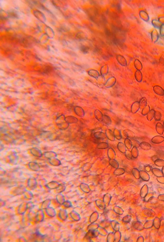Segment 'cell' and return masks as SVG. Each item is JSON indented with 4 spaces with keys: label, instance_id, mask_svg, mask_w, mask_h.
Returning a JSON list of instances; mask_svg holds the SVG:
<instances>
[{
    "label": "cell",
    "instance_id": "7a4b0ae2",
    "mask_svg": "<svg viewBox=\"0 0 164 242\" xmlns=\"http://www.w3.org/2000/svg\"><path fill=\"white\" fill-rule=\"evenodd\" d=\"M153 90L154 93L158 96H164V90L160 86L155 85L153 87Z\"/></svg>",
    "mask_w": 164,
    "mask_h": 242
},
{
    "label": "cell",
    "instance_id": "ffe728a7",
    "mask_svg": "<svg viewBox=\"0 0 164 242\" xmlns=\"http://www.w3.org/2000/svg\"><path fill=\"white\" fill-rule=\"evenodd\" d=\"M137 64L138 65H136L137 68L138 69V70L140 71L142 69V68H143L142 64L140 62V61H137Z\"/></svg>",
    "mask_w": 164,
    "mask_h": 242
},
{
    "label": "cell",
    "instance_id": "7c38bea8",
    "mask_svg": "<svg viewBox=\"0 0 164 242\" xmlns=\"http://www.w3.org/2000/svg\"><path fill=\"white\" fill-rule=\"evenodd\" d=\"M9 158L11 163L14 164H16L18 159V157L17 155L15 154L10 155Z\"/></svg>",
    "mask_w": 164,
    "mask_h": 242
},
{
    "label": "cell",
    "instance_id": "8992f818",
    "mask_svg": "<svg viewBox=\"0 0 164 242\" xmlns=\"http://www.w3.org/2000/svg\"><path fill=\"white\" fill-rule=\"evenodd\" d=\"M44 155L45 158L49 159L52 158H56L57 156V154L54 152H45Z\"/></svg>",
    "mask_w": 164,
    "mask_h": 242
},
{
    "label": "cell",
    "instance_id": "9a60e30c",
    "mask_svg": "<svg viewBox=\"0 0 164 242\" xmlns=\"http://www.w3.org/2000/svg\"><path fill=\"white\" fill-rule=\"evenodd\" d=\"M152 23L153 26L155 28L160 29L161 26H162V24L159 21L156 20H152Z\"/></svg>",
    "mask_w": 164,
    "mask_h": 242
},
{
    "label": "cell",
    "instance_id": "4fadbf2b",
    "mask_svg": "<svg viewBox=\"0 0 164 242\" xmlns=\"http://www.w3.org/2000/svg\"><path fill=\"white\" fill-rule=\"evenodd\" d=\"M155 111L153 109L151 110L149 113L147 115V119L149 121H151L154 118Z\"/></svg>",
    "mask_w": 164,
    "mask_h": 242
},
{
    "label": "cell",
    "instance_id": "5b68a950",
    "mask_svg": "<svg viewBox=\"0 0 164 242\" xmlns=\"http://www.w3.org/2000/svg\"><path fill=\"white\" fill-rule=\"evenodd\" d=\"M28 165L30 168L33 170L37 171L39 170L40 169L39 165L37 163L35 162H30Z\"/></svg>",
    "mask_w": 164,
    "mask_h": 242
},
{
    "label": "cell",
    "instance_id": "8fae6325",
    "mask_svg": "<svg viewBox=\"0 0 164 242\" xmlns=\"http://www.w3.org/2000/svg\"><path fill=\"white\" fill-rule=\"evenodd\" d=\"M156 130L159 134L162 135L164 132L163 125L160 123H158L156 125Z\"/></svg>",
    "mask_w": 164,
    "mask_h": 242
},
{
    "label": "cell",
    "instance_id": "2e32d148",
    "mask_svg": "<svg viewBox=\"0 0 164 242\" xmlns=\"http://www.w3.org/2000/svg\"><path fill=\"white\" fill-rule=\"evenodd\" d=\"M154 164L156 166L159 167H163L164 166V160L158 159L154 162Z\"/></svg>",
    "mask_w": 164,
    "mask_h": 242
},
{
    "label": "cell",
    "instance_id": "5bb4252c",
    "mask_svg": "<svg viewBox=\"0 0 164 242\" xmlns=\"http://www.w3.org/2000/svg\"><path fill=\"white\" fill-rule=\"evenodd\" d=\"M136 78L137 80V81L140 82L142 81V79H143V76L141 72L140 71L138 70L137 71L136 74Z\"/></svg>",
    "mask_w": 164,
    "mask_h": 242
},
{
    "label": "cell",
    "instance_id": "603a6c76",
    "mask_svg": "<svg viewBox=\"0 0 164 242\" xmlns=\"http://www.w3.org/2000/svg\"><path fill=\"white\" fill-rule=\"evenodd\" d=\"M159 21L162 24H164V17H161L159 18Z\"/></svg>",
    "mask_w": 164,
    "mask_h": 242
},
{
    "label": "cell",
    "instance_id": "6da1fadb",
    "mask_svg": "<svg viewBox=\"0 0 164 242\" xmlns=\"http://www.w3.org/2000/svg\"><path fill=\"white\" fill-rule=\"evenodd\" d=\"M31 152L32 155L38 158H41L43 155L41 151L36 147H33L31 149Z\"/></svg>",
    "mask_w": 164,
    "mask_h": 242
},
{
    "label": "cell",
    "instance_id": "d4e9b609",
    "mask_svg": "<svg viewBox=\"0 0 164 242\" xmlns=\"http://www.w3.org/2000/svg\"><path fill=\"white\" fill-rule=\"evenodd\" d=\"M163 129H164V123H163Z\"/></svg>",
    "mask_w": 164,
    "mask_h": 242
},
{
    "label": "cell",
    "instance_id": "30bf717a",
    "mask_svg": "<svg viewBox=\"0 0 164 242\" xmlns=\"http://www.w3.org/2000/svg\"><path fill=\"white\" fill-rule=\"evenodd\" d=\"M147 103V99L145 97H143L140 100L139 102L140 107L141 109H143L146 106Z\"/></svg>",
    "mask_w": 164,
    "mask_h": 242
},
{
    "label": "cell",
    "instance_id": "ba28073f",
    "mask_svg": "<svg viewBox=\"0 0 164 242\" xmlns=\"http://www.w3.org/2000/svg\"><path fill=\"white\" fill-rule=\"evenodd\" d=\"M151 37L153 42H156L159 38V34L157 31L155 30L153 31L151 34Z\"/></svg>",
    "mask_w": 164,
    "mask_h": 242
},
{
    "label": "cell",
    "instance_id": "277c9868",
    "mask_svg": "<svg viewBox=\"0 0 164 242\" xmlns=\"http://www.w3.org/2000/svg\"><path fill=\"white\" fill-rule=\"evenodd\" d=\"M140 146L142 149L145 150H148L151 149V146L150 144L146 142H142L140 144Z\"/></svg>",
    "mask_w": 164,
    "mask_h": 242
},
{
    "label": "cell",
    "instance_id": "52a82bcc",
    "mask_svg": "<svg viewBox=\"0 0 164 242\" xmlns=\"http://www.w3.org/2000/svg\"><path fill=\"white\" fill-rule=\"evenodd\" d=\"M49 160L50 163L52 165L55 166H58L61 164L60 161L58 159L56 158H52L49 159Z\"/></svg>",
    "mask_w": 164,
    "mask_h": 242
},
{
    "label": "cell",
    "instance_id": "3957f363",
    "mask_svg": "<svg viewBox=\"0 0 164 242\" xmlns=\"http://www.w3.org/2000/svg\"><path fill=\"white\" fill-rule=\"evenodd\" d=\"M152 143L154 144L161 143L164 141V137L163 136L157 135L153 137L151 140Z\"/></svg>",
    "mask_w": 164,
    "mask_h": 242
},
{
    "label": "cell",
    "instance_id": "e0dca14e",
    "mask_svg": "<svg viewBox=\"0 0 164 242\" xmlns=\"http://www.w3.org/2000/svg\"><path fill=\"white\" fill-rule=\"evenodd\" d=\"M141 17L143 20L145 21H148L149 20V17L147 13L145 11H142L141 12Z\"/></svg>",
    "mask_w": 164,
    "mask_h": 242
},
{
    "label": "cell",
    "instance_id": "9c48e42d",
    "mask_svg": "<svg viewBox=\"0 0 164 242\" xmlns=\"http://www.w3.org/2000/svg\"><path fill=\"white\" fill-rule=\"evenodd\" d=\"M34 15H35V16H39V17H38L37 18L39 20L43 22L45 21V17L44 16V15L41 12L39 11H36L35 12H34Z\"/></svg>",
    "mask_w": 164,
    "mask_h": 242
},
{
    "label": "cell",
    "instance_id": "d6986e66",
    "mask_svg": "<svg viewBox=\"0 0 164 242\" xmlns=\"http://www.w3.org/2000/svg\"><path fill=\"white\" fill-rule=\"evenodd\" d=\"M162 114L159 111H156L154 115V118L156 121H160L162 118Z\"/></svg>",
    "mask_w": 164,
    "mask_h": 242
},
{
    "label": "cell",
    "instance_id": "cb8c5ba5",
    "mask_svg": "<svg viewBox=\"0 0 164 242\" xmlns=\"http://www.w3.org/2000/svg\"><path fill=\"white\" fill-rule=\"evenodd\" d=\"M162 172H163V173L164 175V166L163 167V168H162Z\"/></svg>",
    "mask_w": 164,
    "mask_h": 242
},
{
    "label": "cell",
    "instance_id": "ac0fdd59",
    "mask_svg": "<svg viewBox=\"0 0 164 242\" xmlns=\"http://www.w3.org/2000/svg\"><path fill=\"white\" fill-rule=\"evenodd\" d=\"M150 111V107L148 105H147L142 110V113L143 115H147Z\"/></svg>",
    "mask_w": 164,
    "mask_h": 242
},
{
    "label": "cell",
    "instance_id": "7402d4cb",
    "mask_svg": "<svg viewBox=\"0 0 164 242\" xmlns=\"http://www.w3.org/2000/svg\"><path fill=\"white\" fill-rule=\"evenodd\" d=\"M160 34L162 36H164V24H163L160 28Z\"/></svg>",
    "mask_w": 164,
    "mask_h": 242
},
{
    "label": "cell",
    "instance_id": "44dd1931",
    "mask_svg": "<svg viewBox=\"0 0 164 242\" xmlns=\"http://www.w3.org/2000/svg\"><path fill=\"white\" fill-rule=\"evenodd\" d=\"M159 64L161 66L164 65V54L161 56L159 60Z\"/></svg>",
    "mask_w": 164,
    "mask_h": 242
}]
</instances>
